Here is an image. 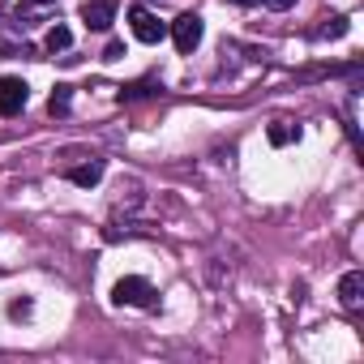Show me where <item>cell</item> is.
Wrapping results in <instances>:
<instances>
[{
	"mask_svg": "<svg viewBox=\"0 0 364 364\" xmlns=\"http://www.w3.org/2000/svg\"><path fill=\"white\" fill-rule=\"evenodd\" d=\"M69 43H73L69 26H52V31H48V52H65Z\"/></svg>",
	"mask_w": 364,
	"mask_h": 364,
	"instance_id": "30bf717a",
	"label": "cell"
},
{
	"mask_svg": "<svg viewBox=\"0 0 364 364\" xmlns=\"http://www.w3.org/2000/svg\"><path fill=\"white\" fill-rule=\"evenodd\" d=\"M129 26H133V35H137L141 43H159V39L167 35V26H163L150 9H141V5H137V9H129Z\"/></svg>",
	"mask_w": 364,
	"mask_h": 364,
	"instance_id": "277c9868",
	"label": "cell"
},
{
	"mask_svg": "<svg viewBox=\"0 0 364 364\" xmlns=\"http://www.w3.org/2000/svg\"><path fill=\"white\" fill-rule=\"evenodd\" d=\"M31 99V86L22 77H0V116H18Z\"/></svg>",
	"mask_w": 364,
	"mask_h": 364,
	"instance_id": "3957f363",
	"label": "cell"
},
{
	"mask_svg": "<svg viewBox=\"0 0 364 364\" xmlns=\"http://www.w3.org/2000/svg\"><path fill=\"white\" fill-rule=\"evenodd\" d=\"M338 304H343L347 313H355V309L364 304V274H360V270H347V274L338 279Z\"/></svg>",
	"mask_w": 364,
	"mask_h": 364,
	"instance_id": "5b68a950",
	"label": "cell"
},
{
	"mask_svg": "<svg viewBox=\"0 0 364 364\" xmlns=\"http://www.w3.org/2000/svg\"><path fill=\"white\" fill-rule=\"evenodd\" d=\"M262 5H266V9H279V14H283V9H291V5H296V0H262Z\"/></svg>",
	"mask_w": 364,
	"mask_h": 364,
	"instance_id": "7c38bea8",
	"label": "cell"
},
{
	"mask_svg": "<svg viewBox=\"0 0 364 364\" xmlns=\"http://www.w3.org/2000/svg\"><path fill=\"white\" fill-rule=\"evenodd\" d=\"M82 18L90 31H107L116 22V0H86L82 5Z\"/></svg>",
	"mask_w": 364,
	"mask_h": 364,
	"instance_id": "8992f818",
	"label": "cell"
},
{
	"mask_svg": "<svg viewBox=\"0 0 364 364\" xmlns=\"http://www.w3.org/2000/svg\"><path fill=\"white\" fill-rule=\"evenodd\" d=\"M313 35L317 39H338V35H347V18H330V26H317Z\"/></svg>",
	"mask_w": 364,
	"mask_h": 364,
	"instance_id": "8fae6325",
	"label": "cell"
},
{
	"mask_svg": "<svg viewBox=\"0 0 364 364\" xmlns=\"http://www.w3.org/2000/svg\"><path fill=\"white\" fill-rule=\"evenodd\" d=\"M270 141H274V146L300 141V124H291V120H274V124H270Z\"/></svg>",
	"mask_w": 364,
	"mask_h": 364,
	"instance_id": "ba28073f",
	"label": "cell"
},
{
	"mask_svg": "<svg viewBox=\"0 0 364 364\" xmlns=\"http://www.w3.org/2000/svg\"><path fill=\"white\" fill-rule=\"evenodd\" d=\"M236 5H257V0H236Z\"/></svg>",
	"mask_w": 364,
	"mask_h": 364,
	"instance_id": "5bb4252c",
	"label": "cell"
},
{
	"mask_svg": "<svg viewBox=\"0 0 364 364\" xmlns=\"http://www.w3.org/2000/svg\"><path fill=\"white\" fill-rule=\"evenodd\" d=\"M120 56H124V43H107V56L103 60H120Z\"/></svg>",
	"mask_w": 364,
	"mask_h": 364,
	"instance_id": "4fadbf2b",
	"label": "cell"
},
{
	"mask_svg": "<svg viewBox=\"0 0 364 364\" xmlns=\"http://www.w3.org/2000/svg\"><path fill=\"white\" fill-rule=\"evenodd\" d=\"M202 31H206V26H202V18H198V14H180V18L171 22V39H176V48L185 52V56L202 43Z\"/></svg>",
	"mask_w": 364,
	"mask_h": 364,
	"instance_id": "7a4b0ae2",
	"label": "cell"
},
{
	"mask_svg": "<svg viewBox=\"0 0 364 364\" xmlns=\"http://www.w3.org/2000/svg\"><path fill=\"white\" fill-rule=\"evenodd\" d=\"M69 180H73V185H82V189L99 185V180H103V159H90L82 167H69Z\"/></svg>",
	"mask_w": 364,
	"mask_h": 364,
	"instance_id": "52a82bcc",
	"label": "cell"
},
{
	"mask_svg": "<svg viewBox=\"0 0 364 364\" xmlns=\"http://www.w3.org/2000/svg\"><path fill=\"white\" fill-rule=\"evenodd\" d=\"M35 5H52V0H35Z\"/></svg>",
	"mask_w": 364,
	"mask_h": 364,
	"instance_id": "9a60e30c",
	"label": "cell"
},
{
	"mask_svg": "<svg viewBox=\"0 0 364 364\" xmlns=\"http://www.w3.org/2000/svg\"><path fill=\"white\" fill-rule=\"evenodd\" d=\"M69 99H73V86H56L52 99H48V112H52V116H65V112H69Z\"/></svg>",
	"mask_w": 364,
	"mask_h": 364,
	"instance_id": "9c48e42d",
	"label": "cell"
},
{
	"mask_svg": "<svg viewBox=\"0 0 364 364\" xmlns=\"http://www.w3.org/2000/svg\"><path fill=\"white\" fill-rule=\"evenodd\" d=\"M154 287L146 283V279H120L116 287H112V300L116 304H133V309H154Z\"/></svg>",
	"mask_w": 364,
	"mask_h": 364,
	"instance_id": "6da1fadb",
	"label": "cell"
}]
</instances>
